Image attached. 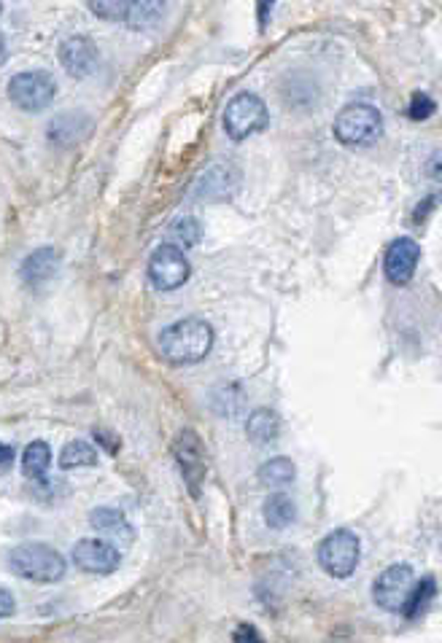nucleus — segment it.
<instances>
[{"label":"nucleus","instance_id":"obj_24","mask_svg":"<svg viewBox=\"0 0 442 643\" xmlns=\"http://www.w3.org/2000/svg\"><path fill=\"white\" fill-rule=\"evenodd\" d=\"M165 4H143V0H138V4H130V12L124 17L127 27L132 30H146V27H154L162 14H165Z\"/></svg>","mask_w":442,"mask_h":643},{"label":"nucleus","instance_id":"obj_15","mask_svg":"<svg viewBox=\"0 0 442 643\" xmlns=\"http://www.w3.org/2000/svg\"><path fill=\"white\" fill-rule=\"evenodd\" d=\"M57 270H59L57 248H38L22 262L20 275L28 286H41V283H49L57 275Z\"/></svg>","mask_w":442,"mask_h":643},{"label":"nucleus","instance_id":"obj_9","mask_svg":"<svg viewBox=\"0 0 442 643\" xmlns=\"http://www.w3.org/2000/svg\"><path fill=\"white\" fill-rule=\"evenodd\" d=\"M415 587V574L410 566L399 562V566H389L373 584V600L383 608V611H402V606L407 603L410 592Z\"/></svg>","mask_w":442,"mask_h":643},{"label":"nucleus","instance_id":"obj_11","mask_svg":"<svg viewBox=\"0 0 442 643\" xmlns=\"http://www.w3.org/2000/svg\"><path fill=\"white\" fill-rule=\"evenodd\" d=\"M59 62L65 67L67 75L73 78H90L98 65H100V51L95 46V41H90L87 35H70L59 43Z\"/></svg>","mask_w":442,"mask_h":643},{"label":"nucleus","instance_id":"obj_28","mask_svg":"<svg viewBox=\"0 0 442 643\" xmlns=\"http://www.w3.org/2000/svg\"><path fill=\"white\" fill-rule=\"evenodd\" d=\"M233 640H235V643H264V638L259 635V630H257L254 624H249V622H243V624L235 627Z\"/></svg>","mask_w":442,"mask_h":643},{"label":"nucleus","instance_id":"obj_25","mask_svg":"<svg viewBox=\"0 0 442 643\" xmlns=\"http://www.w3.org/2000/svg\"><path fill=\"white\" fill-rule=\"evenodd\" d=\"M90 12L98 14L100 20L106 22H124L127 12H130V4H124V0H108V4H90Z\"/></svg>","mask_w":442,"mask_h":643},{"label":"nucleus","instance_id":"obj_8","mask_svg":"<svg viewBox=\"0 0 442 643\" xmlns=\"http://www.w3.org/2000/svg\"><path fill=\"white\" fill-rule=\"evenodd\" d=\"M189 262L181 248L162 243L149 259V280L157 291H176L189 280Z\"/></svg>","mask_w":442,"mask_h":643},{"label":"nucleus","instance_id":"obj_18","mask_svg":"<svg viewBox=\"0 0 442 643\" xmlns=\"http://www.w3.org/2000/svg\"><path fill=\"white\" fill-rule=\"evenodd\" d=\"M246 434H249V439L254 444H270V442H275L278 434H280V418H278V412L275 410H267V407L251 412V418L246 423Z\"/></svg>","mask_w":442,"mask_h":643},{"label":"nucleus","instance_id":"obj_27","mask_svg":"<svg viewBox=\"0 0 442 643\" xmlns=\"http://www.w3.org/2000/svg\"><path fill=\"white\" fill-rule=\"evenodd\" d=\"M92 436H95V444H98L100 450H106L108 455H116V452L122 450V439H119V434L108 431V428H95Z\"/></svg>","mask_w":442,"mask_h":643},{"label":"nucleus","instance_id":"obj_2","mask_svg":"<svg viewBox=\"0 0 442 643\" xmlns=\"http://www.w3.org/2000/svg\"><path fill=\"white\" fill-rule=\"evenodd\" d=\"M6 566L20 579L36 582V584H54V582H59L65 576L67 560L49 544L28 541V544H20V546L9 549Z\"/></svg>","mask_w":442,"mask_h":643},{"label":"nucleus","instance_id":"obj_3","mask_svg":"<svg viewBox=\"0 0 442 643\" xmlns=\"http://www.w3.org/2000/svg\"><path fill=\"white\" fill-rule=\"evenodd\" d=\"M332 129L343 145H351V148L373 145L383 135V116L370 103H351L337 114Z\"/></svg>","mask_w":442,"mask_h":643},{"label":"nucleus","instance_id":"obj_32","mask_svg":"<svg viewBox=\"0 0 442 643\" xmlns=\"http://www.w3.org/2000/svg\"><path fill=\"white\" fill-rule=\"evenodd\" d=\"M434 202H442V192H439V194L434 197Z\"/></svg>","mask_w":442,"mask_h":643},{"label":"nucleus","instance_id":"obj_1","mask_svg":"<svg viewBox=\"0 0 442 643\" xmlns=\"http://www.w3.org/2000/svg\"><path fill=\"white\" fill-rule=\"evenodd\" d=\"M157 348L168 364L189 366L202 361L213 348V329L202 318H184L178 324H170L162 329Z\"/></svg>","mask_w":442,"mask_h":643},{"label":"nucleus","instance_id":"obj_21","mask_svg":"<svg viewBox=\"0 0 442 643\" xmlns=\"http://www.w3.org/2000/svg\"><path fill=\"white\" fill-rule=\"evenodd\" d=\"M49 466H51V450H49V444L41 442V439L30 442L28 450H25V455H22L25 476H30V479H43L46 471H49Z\"/></svg>","mask_w":442,"mask_h":643},{"label":"nucleus","instance_id":"obj_30","mask_svg":"<svg viewBox=\"0 0 442 643\" xmlns=\"http://www.w3.org/2000/svg\"><path fill=\"white\" fill-rule=\"evenodd\" d=\"M12 460H14V450L0 442V466H9Z\"/></svg>","mask_w":442,"mask_h":643},{"label":"nucleus","instance_id":"obj_6","mask_svg":"<svg viewBox=\"0 0 442 643\" xmlns=\"http://www.w3.org/2000/svg\"><path fill=\"white\" fill-rule=\"evenodd\" d=\"M57 84L46 70H25L9 82V100L25 114H41L46 106H51Z\"/></svg>","mask_w":442,"mask_h":643},{"label":"nucleus","instance_id":"obj_10","mask_svg":"<svg viewBox=\"0 0 442 643\" xmlns=\"http://www.w3.org/2000/svg\"><path fill=\"white\" fill-rule=\"evenodd\" d=\"M70 560L73 566L84 574H95V576H108L119 569V549L111 544V541H103V538H82L76 541L70 552Z\"/></svg>","mask_w":442,"mask_h":643},{"label":"nucleus","instance_id":"obj_14","mask_svg":"<svg viewBox=\"0 0 442 643\" xmlns=\"http://www.w3.org/2000/svg\"><path fill=\"white\" fill-rule=\"evenodd\" d=\"M90 129H92V119L84 111H65V114L51 119V124L46 129V137L54 145L67 148V145L82 143L90 135Z\"/></svg>","mask_w":442,"mask_h":643},{"label":"nucleus","instance_id":"obj_5","mask_svg":"<svg viewBox=\"0 0 442 643\" xmlns=\"http://www.w3.org/2000/svg\"><path fill=\"white\" fill-rule=\"evenodd\" d=\"M270 122L267 106L262 98H257L254 92H241L235 95L227 108H225V132L233 140H246L257 132H262Z\"/></svg>","mask_w":442,"mask_h":643},{"label":"nucleus","instance_id":"obj_31","mask_svg":"<svg viewBox=\"0 0 442 643\" xmlns=\"http://www.w3.org/2000/svg\"><path fill=\"white\" fill-rule=\"evenodd\" d=\"M6 57H9V46H6V38H4V33H0V65L6 62Z\"/></svg>","mask_w":442,"mask_h":643},{"label":"nucleus","instance_id":"obj_33","mask_svg":"<svg viewBox=\"0 0 442 643\" xmlns=\"http://www.w3.org/2000/svg\"><path fill=\"white\" fill-rule=\"evenodd\" d=\"M0 12H4V4H0Z\"/></svg>","mask_w":442,"mask_h":643},{"label":"nucleus","instance_id":"obj_19","mask_svg":"<svg viewBox=\"0 0 442 643\" xmlns=\"http://www.w3.org/2000/svg\"><path fill=\"white\" fill-rule=\"evenodd\" d=\"M294 476H297V468H294V463L288 458H272V460H267L259 468V479L272 490H280V488L291 485Z\"/></svg>","mask_w":442,"mask_h":643},{"label":"nucleus","instance_id":"obj_16","mask_svg":"<svg viewBox=\"0 0 442 643\" xmlns=\"http://www.w3.org/2000/svg\"><path fill=\"white\" fill-rule=\"evenodd\" d=\"M90 525H92L98 533L108 536L111 541L116 538L119 544H130V541L135 538V530H132V525L127 522V517H124L119 509H111V506H98V509H92V514H90Z\"/></svg>","mask_w":442,"mask_h":643},{"label":"nucleus","instance_id":"obj_4","mask_svg":"<svg viewBox=\"0 0 442 643\" xmlns=\"http://www.w3.org/2000/svg\"><path fill=\"white\" fill-rule=\"evenodd\" d=\"M359 554H361L359 536L353 530H343V528L332 530L316 549L319 566L332 579H348L359 566Z\"/></svg>","mask_w":442,"mask_h":643},{"label":"nucleus","instance_id":"obj_7","mask_svg":"<svg viewBox=\"0 0 442 643\" xmlns=\"http://www.w3.org/2000/svg\"><path fill=\"white\" fill-rule=\"evenodd\" d=\"M173 455H176V463L181 468V476H184V485H186L189 496L200 498L202 482H205V444H202V439L192 428H184L173 442Z\"/></svg>","mask_w":442,"mask_h":643},{"label":"nucleus","instance_id":"obj_22","mask_svg":"<svg viewBox=\"0 0 442 643\" xmlns=\"http://www.w3.org/2000/svg\"><path fill=\"white\" fill-rule=\"evenodd\" d=\"M168 237H170V246L176 248H194L202 239V223L194 216H184L170 223Z\"/></svg>","mask_w":442,"mask_h":643},{"label":"nucleus","instance_id":"obj_23","mask_svg":"<svg viewBox=\"0 0 442 643\" xmlns=\"http://www.w3.org/2000/svg\"><path fill=\"white\" fill-rule=\"evenodd\" d=\"M434 598H437V582H434V576H423V579L413 587L407 603L402 606V614H405L407 619H418V616L429 608V603H431Z\"/></svg>","mask_w":442,"mask_h":643},{"label":"nucleus","instance_id":"obj_12","mask_svg":"<svg viewBox=\"0 0 442 643\" xmlns=\"http://www.w3.org/2000/svg\"><path fill=\"white\" fill-rule=\"evenodd\" d=\"M418 259H421V246L415 243V239L413 237H397L394 243L389 246V251H386L383 272H386V278L391 283L405 286L415 275Z\"/></svg>","mask_w":442,"mask_h":643},{"label":"nucleus","instance_id":"obj_17","mask_svg":"<svg viewBox=\"0 0 442 643\" xmlns=\"http://www.w3.org/2000/svg\"><path fill=\"white\" fill-rule=\"evenodd\" d=\"M297 520V504L288 493H270L264 501V522L272 530H283Z\"/></svg>","mask_w":442,"mask_h":643},{"label":"nucleus","instance_id":"obj_13","mask_svg":"<svg viewBox=\"0 0 442 643\" xmlns=\"http://www.w3.org/2000/svg\"><path fill=\"white\" fill-rule=\"evenodd\" d=\"M238 189H241V170L233 162H227V159H221V162L210 165L208 173L202 176V181L197 186V197L218 202V200L235 197Z\"/></svg>","mask_w":442,"mask_h":643},{"label":"nucleus","instance_id":"obj_20","mask_svg":"<svg viewBox=\"0 0 442 643\" xmlns=\"http://www.w3.org/2000/svg\"><path fill=\"white\" fill-rule=\"evenodd\" d=\"M98 463V447L84 442V439H73L65 444L62 455H59V466L67 468H84V466H95Z\"/></svg>","mask_w":442,"mask_h":643},{"label":"nucleus","instance_id":"obj_26","mask_svg":"<svg viewBox=\"0 0 442 643\" xmlns=\"http://www.w3.org/2000/svg\"><path fill=\"white\" fill-rule=\"evenodd\" d=\"M437 111V103L429 98V95H423V92H415L413 95V100H410V108H407V116L413 119V122H423V119H429L431 114Z\"/></svg>","mask_w":442,"mask_h":643},{"label":"nucleus","instance_id":"obj_29","mask_svg":"<svg viewBox=\"0 0 442 643\" xmlns=\"http://www.w3.org/2000/svg\"><path fill=\"white\" fill-rule=\"evenodd\" d=\"M17 611V600H14V592L9 587L0 584V619H6V616H14Z\"/></svg>","mask_w":442,"mask_h":643}]
</instances>
